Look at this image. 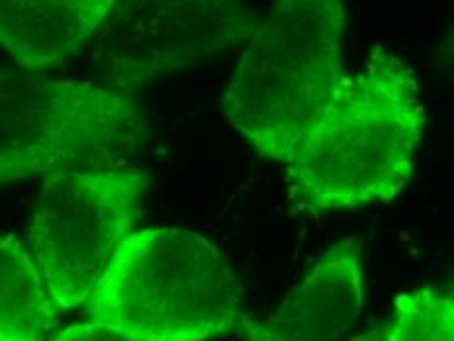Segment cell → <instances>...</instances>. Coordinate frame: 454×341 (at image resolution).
I'll return each instance as SVG.
<instances>
[{"instance_id": "obj_1", "label": "cell", "mask_w": 454, "mask_h": 341, "mask_svg": "<svg viewBox=\"0 0 454 341\" xmlns=\"http://www.w3.org/2000/svg\"><path fill=\"white\" fill-rule=\"evenodd\" d=\"M425 126L413 67L374 47L301 134L286 161L290 191L311 210L394 201L411 183Z\"/></svg>"}, {"instance_id": "obj_2", "label": "cell", "mask_w": 454, "mask_h": 341, "mask_svg": "<svg viewBox=\"0 0 454 341\" xmlns=\"http://www.w3.org/2000/svg\"><path fill=\"white\" fill-rule=\"evenodd\" d=\"M82 308L126 341H210L243 324L241 290L223 255L175 226L131 232Z\"/></svg>"}, {"instance_id": "obj_3", "label": "cell", "mask_w": 454, "mask_h": 341, "mask_svg": "<svg viewBox=\"0 0 454 341\" xmlns=\"http://www.w3.org/2000/svg\"><path fill=\"white\" fill-rule=\"evenodd\" d=\"M345 0H272L223 92L230 124L261 157L286 163L348 75Z\"/></svg>"}, {"instance_id": "obj_4", "label": "cell", "mask_w": 454, "mask_h": 341, "mask_svg": "<svg viewBox=\"0 0 454 341\" xmlns=\"http://www.w3.org/2000/svg\"><path fill=\"white\" fill-rule=\"evenodd\" d=\"M145 134L134 94L102 83L0 69V185L121 167Z\"/></svg>"}, {"instance_id": "obj_5", "label": "cell", "mask_w": 454, "mask_h": 341, "mask_svg": "<svg viewBox=\"0 0 454 341\" xmlns=\"http://www.w3.org/2000/svg\"><path fill=\"white\" fill-rule=\"evenodd\" d=\"M147 177L136 167L65 170L43 178L27 248L61 310L84 305L134 230Z\"/></svg>"}, {"instance_id": "obj_6", "label": "cell", "mask_w": 454, "mask_h": 341, "mask_svg": "<svg viewBox=\"0 0 454 341\" xmlns=\"http://www.w3.org/2000/svg\"><path fill=\"white\" fill-rule=\"evenodd\" d=\"M262 18L245 0H114L87 47L102 84L136 94L247 45Z\"/></svg>"}, {"instance_id": "obj_7", "label": "cell", "mask_w": 454, "mask_h": 341, "mask_svg": "<svg viewBox=\"0 0 454 341\" xmlns=\"http://www.w3.org/2000/svg\"><path fill=\"white\" fill-rule=\"evenodd\" d=\"M364 310L361 245L337 242L243 341H340Z\"/></svg>"}, {"instance_id": "obj_8", "label": "cell", "mask_w": 454, "mask_h": 341, "mask_svg": "<svg viewBox=\"0 0 454 341\" xmlns=\"http://www.w3.org/2000/svg\"><path fill=\"white\" fill-rule=\"evenodd\" d=\"M114 0H0V47L43 73L87 50Z\"/></svg>"}, {"instance_id": "obj_9", "label": "cell", "mask_w": 454, "mask_h": 341, "mask_svg": "<svg viewBox=\"0 0 454 341\" xmlns=\"http://www.w3.org/2000/svg\"><path fill=\"white\" fill-rule=\"evenodd\" d=\"M34 255L11 234H0V341H45L61 321Z\"/></svg>"}, {"instance_id": "obj_10", "label": "cell", "mask_w": 454, "mask_h": 341, "mask_svg": "<svg viewBox=\"0 0 454 341\" xmlns=\"http://www.w3.org/2000/svg\"><path fill=\"white\" fill-rule=\"evenodd\" d=\"M353 341H454V297L431 289L405 292L380 328Z\"/></svg>"}, {"instance_id": "obj_11", "label": "cell", "mask_w": 454, "mask_h": 341, "mask_svg": "<svg viewBox=\"0 0 454 341\" xmlns=\"http://www.w3.org/2000/svg\"><path fill=\"white\" fill-rule=\"evenodd\" d=\"M45 341H126L116 331L98 324L94 320L81 321V324H73L63 328L53 334Z\"/></svg>"}]
</instances>
